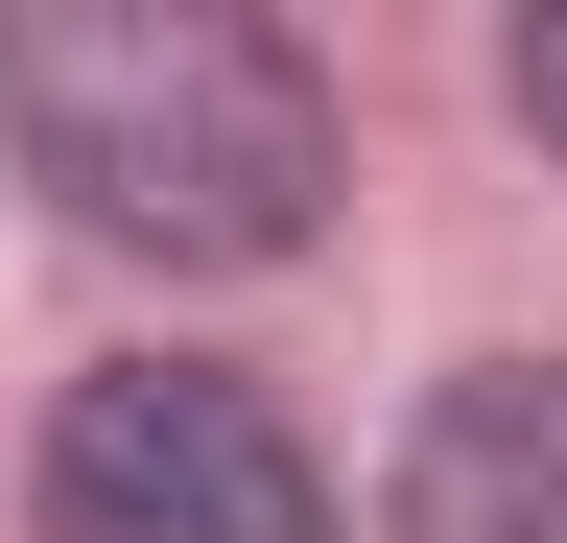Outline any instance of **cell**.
<instances>
[{
    "label": "cell",
    "instance_id": "4",
    "mask_svg": "<svg viewBox=\"0 0 567 543\" xmlns=\"http://www.w3.org/2000/svg\"><path fill=\"white\" fill-rule=\"evenodd\" d=\"M520 118H544V143H567V0H544V24H520Z\"/></svg>",
    "mask_w": 567,
    "mask_h": 543
},
{
    "label": "cell",
    "instance_id": "3",
    "mask_svg": "<svg viewBox=\"0 0 567 543\" xmlns=\"http://www.w3.org/2000/svg\"><path fill=\"white\" fill-rule=\"evenodd\" d=\"M379 543H567V355H473V378H425Z\"/></svg>",
    "mask_w": 567,
    "mask_h": 543
},
{
    "label": "cell",
    "instance_id": "2",
    "mask_svg": "<svg viewBox=\"0 0 567 543\" xmlns=\"http://www.w3.org/2000/svg\"><path fill=\"white\" fill-rule=\"evenodd\" d=\"M24 520H48V543H331V472H308V426H284L260 378H213V355H118V378L48 401Z\"/></svg>",
    "mask_w": 567,
    "mask_h": 543
},
{
    "label": "cell",
    "instance_id": "1",
    "mask_svg": "<svg viewBox=\"0 0 567 543\" xmlns=\"http://www.w3.org/2000/svg\"><path fill=\"white\" fill-rule=\"evenodd\" d=\"M0 143H24L71 213L118 260H308L331 237V72L237 0H48V24H0Z\"/></svg>",
    "mask_w": 567,
    "mask_h": 543
}]
</instances>
